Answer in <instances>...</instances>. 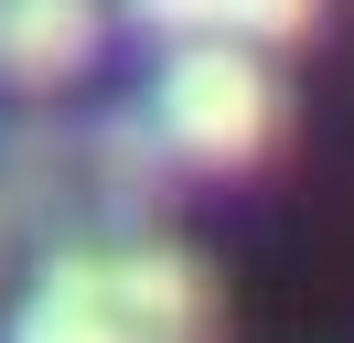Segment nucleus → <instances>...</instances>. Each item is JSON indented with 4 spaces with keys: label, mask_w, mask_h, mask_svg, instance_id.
<instances>
[{
    "label": "nucleus",
    "mask_w": 354,
    "mask_h": 343,
    "mask_svg": "<svg viewBox=\"0 0 354 343\" xmlns=\"http://www.w3.org/2000/svg\"><path fill=\"white\" fill-rule=\"evenodd\" d=\"M0 343H215V279L172 236L54 247Z\"/></svg>",
    "instance_id": "nucleus-1"
},
{
    "label": "nucleus",
    "mask_w": 354,
    "mask_h": 343,
    "mask_svg": "<svg viewBox=\"0 0 354 343\" xmlns=\"http://www.w3.org/2000/svg\"><path fill=\"white\" fill-rule=\"evenodd\" d=\"M151 140L194 172H247L279 140V75H268L258 43L225 33H183L151 75Z\"/></svg>",
    "instance_id": "nucleus-2"
},
{
    "label": "nucleus",
    "mask_w": 354,
    "mask_h": 343,
    "mask_svg": "<svg viewBox=\"0 0 354 343\" xmlns=\"http://www.w3.org/2000/svg\"><path fill=\"white\" fill-rule=\"evenodd\" d=\"M97 33H108V0H0V86L22 97H54L97 64Z\"/></svg>",
    "instance_id": "nucleus-3"
},
{
    "label": "nucleus",
    "mask_w": 354,
    "mask_h": 343,
    "mask_svg": "<svg viewBox=\"0 0 354 343\" xmlns=\"http://www.w3.org/2000/svg\"><path fill=\"white\" fill-rule=\"evenodd\" d=\"M129 11L151 21V33H172V43L183 33H225V43H258L268 54V43H290L322 0H129Z\"/></svg>",
    "instance_id": "nucleus-4"
}]
</instances>
